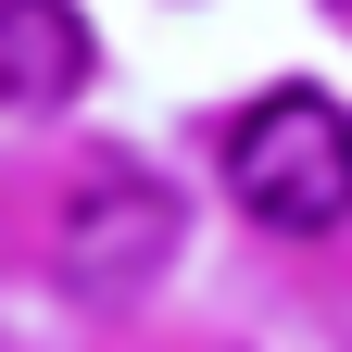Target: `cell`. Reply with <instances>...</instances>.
Segmentation results:
<instances>
[{"label": "cell", "mask_w": 352, "mask_h": 352, "mask_svg": "<svg viewBox=\"0 0 352 352\" xmlns=\"http://www.w3.org/2000/svg\"><path fill=\"white\" fill-rule=\"evenodd\" d=\"M227 189H239L252 227H277V239L352 227V113L327 88H264L227 126Z\"/></svg>", "instance_id": "obj_1"}, {"label": "cell", "mask_w": 352, "mask_h": 352, "mask_svg": "<svg viewBox=\"0 0 352 352\" xmlns=\"http://www.w3.org/2000/svg\"><path fill=\"white\" fill-rule=\"evenodd\" d=\"M51 264H63L76 302H126V289H151L164 264H176V189H164L151 164L101 151V164L63 189V239H51Z\"/></svg>", "instance_id": "obj_2"}, {"label": "cell", "mask_w": 352, "mask_h": 352, "mask_svg": "<svg viewBox=\"0 0 352 352\" xmlns=\"http://www.w3.org/2000/svg\"><path fill=\"white\" fill-rule=\"evenodd\" d=\"M88 88V13L76 0H0V113H63Z\"/></svg>", "instance_id": "obj_3"}, {"label": "cell", "mask_w": 352, "mask_h": 352, "mask_svg": "<svg viewBox=\"0 0 352 352\" xmlns=\"http://www.w3.org/2000/svg\"><path fill=\"white\" fill-rule=\"evenodd\" d=\"M327 13H340V25H352V0H327Z\"/></svg>", "instance_id": "obj_4"}]
</instances>
